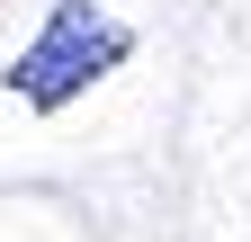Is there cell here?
<instances>
[{
    "mask_svg": "<svg viewBox=\"0 0 251 242\" xmlns=\"http://www.w3.org/2000/svg\"><path fill=\"white\" fill-rule=\"evenodd\" d=\"M126 54H135V27L126 18H108L99 0H54L45 27H36V45H18L0 81H9L36 117H54V108H72L99 72H117Z\"/></svg>",
    "mask_w": 251,
    "mask_h": 242,
    "instance_id": "1",
    "label": "cell"
}]
</instances>
